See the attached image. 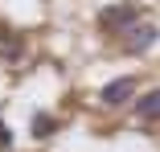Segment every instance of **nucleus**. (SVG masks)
Masks as SVG:
<instances>
[{
    "label": "nucleus",
    "mask_w": 160,
    "mask_h": 152,
    "mask_svg": "<svg viewBox=\"0 0 160 152\" xmlns=\"http://www.w3.org/2000/svg\"><path fill=\"white\" fill-rule=\"evenodd\" d=\"M136 21H140V8L136 4H111V8L99 13V25L107 29V33H127Z\"/></svg>",
    "instance_id": "f257e3e1"
},
{
    "label": "nucleus",
    "mask_w": 160,
    "mask_h": 152,
    "mask_svg": "<svg viewBox=\"0 0 160 152\" xmlns=\"http://www.w3.org/2000/svg\"><path fill=\"white\" fill-rule=\"evenodd\" d=\"M156 41H160V29H156V25H132L127 37H123V49H127V53H144V49H152Z\"/></svg>",
    "instance_id": "f03ea898"
},
{
    "label": "nucleus",
    "mask_w": 160,
    "mask_h": 152,
    "mask_svg": "<svg viewBox=\"0 0 160 152\" xmlns=\"http://www.w3.org/2000/svg\"><path fill=\"white\" fill-rule=\"evenodd\" d=\"M132 95H136V78H115V82L103 86V95H99V99H103L107 107H119V103H127Z\"/></svg>",
    "instance_id": "7ed1b4c3"
},
{
    "label": "nucleus",
    "mask_w": 160,
    "mask_h": 152,
    "mask_svg": "<svg viewBox=\"0 0 160 152\" xmlns=\"http://www.w3.org/2000/svg\"><path fill=\"white\" fill-rule=\"evenodd\" d=\"M29 132H33V140H49L58 132V119L49 111H33V119H29Z\"/></svg>",
    "instance_id": "20e7f679"
},
{
    "label": "nucleus",
    "mask_w": 160,
    "mask_h": 152,
    "mask_svg": "<svg viewBox=\"0 0 160 152\" xmlns=\"http://www.w3.org/2000/svg\"><path fill=\"white\" fill-rule=\"evenodd\" d=\"M136 115H140V119H148V124H156V119H160V86H156V90H148L144 99H136Z\"/></svg>",
    "instance_id": "39448f33"
},
{
    "label": "nucleus",
    "mask_w": 160,
    "mask_h": 152,
    "mask_svg": "<svg viewBox=\"0 0 160 152\" xmlns=\"http://www.w3.org/2000/svg\"><path fill=\"white\" fill-rule=\"evenodd\" d=\"M0 148H12V128L4 124V115H0Z\"/></svg>",
    "instance_id": "423d86ee"
}]
</instances>
